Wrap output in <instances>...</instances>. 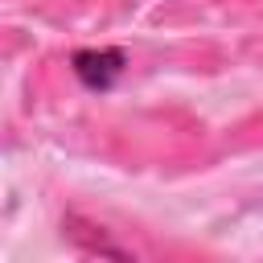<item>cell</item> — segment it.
Wrapping results in <instances>:
<instances>
[{
    "instance_id": "obj_1",
    "label": "cell",
    "mask_w": 263,
    "mask_h": 263,
    "mask_svg": "<svg viewBox=\"0 0 263 263\" xmlns=\"http://www.w3.org/2000/svg\"><path fill=\"white\" fill-rule=\"evenodd\" d=\"M74 74L90 90H107L123 74V53L119 49H82V53H74Z\"/></svg>"
}]
</instances>
